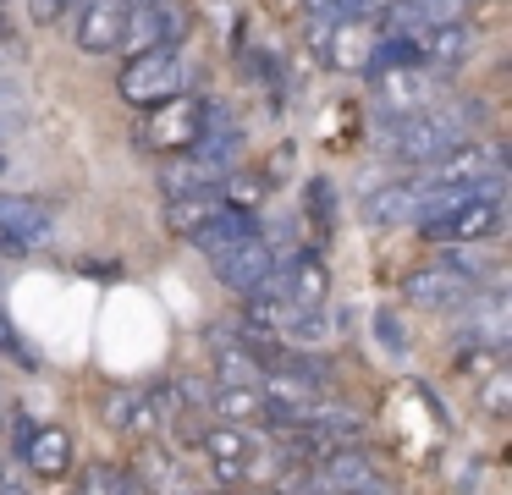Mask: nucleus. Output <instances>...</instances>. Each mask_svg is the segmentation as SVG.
<instances>
[{"label":"nucleus","mask_w":512,"mask_h":495,"mask_svg":"<svg viewBox=\"0 0 512 495\" xmlns=\"http://www.w3.org/2000/svg\"><path fill=\"white\" fill-rule=\"evenodd\" d=\"M408 303L430 308V314H452V308L474 303V286H468L463 275H452L446 264H424V270L408 275Z\"/></svg>","instance_id":"obj_16"},{"label":"nucleus","mask_w":512,"mask_h":495,"mask_svg":"<svg viewBox=\"0 0 512 495\" xmlns=\"http://www.w3.org/2000/svg\"><path fill=\"white\" fill-rule=\"evenodd\" d=\"M512 380H507V369H501V363H496V369H490V380H485V413H507V407H512Z\"/></svg>","instance_id":"obj_27"},{"label":"nucleus","mask_w":512,"mask_h":495,"mask_svg":"<svg viewBox=\"0 0 512 495\" xmlns=\"http://www.w3.org/2000/svg\"><path fill=\"white\" fill-rule=\"evenodd\" d=\"M188 88V66H182L177 50H144V55H127L122 77H116V94L127 99L133 110H155L160 99L182 94Z\"/></svg>","instance_id":"obj_3"},{"label":"nucleus","mask_w":512,"mask_h":495,"mask_svg":"<svg viewBox=\"0 0 512 495\" xmlns=\"http://www.w3.org/2000/svg\"><path fill=\"white\" fill-rule=\"evenodd\" d=\"M507 226V204L501 198H457V204L435 209V215L419 220V231L430 242H446V248H468V242H485Z\"/></svg>","instance_id":"obj_4"},{"label":"nucleus","mask_w":512,"mask_h":495,"mask_svg":"<svg viewBox=\"0 0 512 495\" xmlns=\"http://www.w3.org/2000/svg\"><path fill=\"white\" fill-rule=\"evenodd\" d=\"M435 209V193L424 182H386L364 193V220L369 226H419Z\"/></svg>","instance_id":"obj_9"},{"label":"nucleus","mask_w":512,"mask_h":495,"mask_svg":"<svg viewBox=\"0 0 512 495\" xmlns=\"http://www.w3.org/2000/svg\"><path fill=\"white\" fill-rule=\"evenodd\" d=\"M221 176H226V171H221ZM221 176L204 171V165H193V160H182V165H171V171L160 176V193H166V198H182V193H199V187H215Z\"/></svg>","instance_id":"obj_23"},{"label":"nucleus","mask_w":512,"mask_h":495,"mask_svg":"<svg viewBox=\"0 0 512 495\" xmlns=\"http://www.w3.org/2000/svg\"><path fill=\"white\" fill-rule=\"evenodd\" d=\"M413 50H419V66L452 77L457 66L474 55V33L463 22H435V28H413Z\"/></svg>","instance_id":"obj_15"},{"label":"nucleus","mask_w":512,"mask_h":495,"mask_svg":"<svg viewBox=\"0 0 512 495\" xmlns=\"http://www.w3.org/2000/svg\"><path fill=\"white\" fill-rule=\"evenodd\" d=\"M254 231H259V220H254V215H243V209L221 204V209H215V215L204 220L199 231H193L188 242H193V248H199V253H210V259H215V253L237 248V242H243V237H254Z\"/></svg>","instance_id":"obj_19"},{"label":"nucleus","mask_w":512,"mask_h":495,"mask_svg":"<svg viewBox=\"0 0 512 495\" xmlns=\"http://www.w3.org/2000/svg\"><path fill=\"white\" fill-rule=\"evenodd\" d=\"M0 358H12L17 369H39V358L23 347V336L12 330V319H6V308H0Z\"/></svg>","instance_id":"obj_26"},{"label":"nucleus","mask_w":512,"mask_h":495,"mask_svg":"<svg viewBox=\"0 0 512 495\" xmlns=\"http://www.w3.org/2000/svg\"><path fill=\"white\" fill-rule=\"evenodd\" d=\"M281 275H287L292 308H325V297H331V270H325L320 248H292L287 259H281Z\"/></svg>","instance_id":"obj_17"},{"label":"nucleus","mask_w":512,"mask_h":495,"mask_svg":"<svg viewBox=\"0 0 512 495\" xmlns=\"http://www.w3.org/2000/svg\"><path fill=\"white\" fill-rule=\"evenodd\" d=\"M0 171H6V154H0Z\"/></svg>","instance_id":"obj_34"},{"label":"nucleus","mask_w":512,"mask_h":495,"mask_svg":"<svg viewBox=\"0 0 512 495\" xmlns=\"http://www.w3.org/2000/svg\"><path fill=\"white\" fill-rule=\"evenodd\" d=\"M215 209H221V193H215V187H199V193L166 198V215H160V220H166V231H177V237H193Z\"/></svg>","instance_id":"obj_21"},{"label":"nucleus","mask_w":512,"mask_h":495,"mask_svg":"<svg viewBox=\"0 0 512 495\" xmlns=\"http://www.w3.org/2000/svg\"><path fill=\"white\" fill-rule=\"evenodd\" d=\"M375 17H342L331 22V33H325V66H336V72H369V55H375Z\"/></svg>","instance_id":"obj_14"},{"label":"nucleus","mask_w":512,"mask_h":495,"mask_svg":"<svg viewBox=\"0 0 512 495\" xmlns=\"http://www.w3.org/2000/svg\"><path fill=\"white\" fill-rule=\"evenodd\" d=\"M210 407L221 424H265V396H259V385H215L210 391Z\"/></svg>","instance_id":"obj_20"},{"label":"nucleus","mask_w":512,"mask_h":495,"mask_svg":"<svg viewBox=\"0 0 512 495\" xmlns=\"http://www.w3.org/2000/svg\"><path fill=\"white\" fill-rule=\"evenodd\" d=\"M17 457L28 462V473H39V479H61V473L72 468V435L56 424H39L34 435L23 440V451Z\"/></svg>","instance_id":"obj_18"},{"label":"nucleus","mask_w":512,"mask_h":495,"mask_svg":"<svg viewBox=\"0 0 512 495\" xmlns=\"http://www.w3.org/2000/svg\"><path fill=\"white\" fill-rule=\"evenodd\" d=\"M303 204H309V220L320 231L336 226V193H331V182H325V176H314V182L303 187Z\"/></svg>","instance_id":"obj_25"},{"label":"nucleus","mask_w":512,"mask_h":495,"mask_svg":"<svg viewBox=\"0 0 512 495\" xmlns=\"http://www.w3.org/2000/svg\"><path fill=\"white\" fill-rule=\"evenodd\" d=\"M292 160H298V154H292V143H281V149L270 154V176H265V182H281V171H287Z\"/></svg>","instance_id":"obj_30"},{"label":"nucleus","mask_w":512,"mask_h":495,"mask_svg":"<svg viewBox=\"0 0 512 495\" xmlns=\"http://www.w3.org/2000/svg\"><path fill=\"white\" fill-rule=\"evenodd\" d=\"M215 193H221V204H232V209H243V215H254V209L265 204L270 182H265V176H221V182H215Z\"/></svg>","instance_id":"obj_22"},{"label":"nucleus","mask_w":512,"mask_h":495,"mask_svg":"<svg viewBox=\"0 0 512 495\" xmlns=\"http://www.w3.org/2000/svg\"><path fill=\"white\" fill-rule=\"evenodd\" d=\"M138 479H144L149 495H204V484L188 473V462L177 457L171 446H160V440H144V451H138Z\"/></svg>","instance_id":"obj_13"},{"label":"nucleus","mask_w":512,"mask_h":495,"mask_svg":"<svg viewBox=\"0 0 512 495\" xmlns=\"http://www.w3.org/2000/svg\"><path fill=\"white\" fill-rule=\"evenodd\" d=\"M177 39H182L177 0H171V6H144V0H127V28H122V50L127 55L177 50Z\"/></svg>","instance_id":"obj_10"},{"label":"nucleus","mask_w":512,"mask_h":495,"mask_svg":"<svg viewBox=\"0 0 512 495\" xmlns=\"http://www.w3.org/2000/svg\"><path fill=\"white\" fill-rule=\"evenodd\" d=\"M204 446V462H210V479L215 484H254L259 473L276 462L265 435H254L248 424H215L199 435Z\"/></svg>","instance_id":"obj_2"},{"label":"nucleus","mask_w":512,"mask_h":495,"mask_svg":"<svg viewBox=\"0 0 512 495\" xmlns=\"http://www.w3.org/2000/svg\"><path fill=\"white\" fill-rule=\"evenodd\" d=\"M468 143V110H419V116H397L386 121V138L380 149L397 165H435L446 149Z\"/></svg>","instance_id":"obj_1"},{"label":"nucleus","mask_w":512,"mask_h":495,"mask_svg":"<svg viewBox=\"0 0 512 495\" xmlns=\"http://www.w3.org/2000/svg\"><path fill=\"white\" fill-rule=\"evenodd\" d=\"M314 484H320V495H380L386 473L375 468L364 446H331L314 468Z\"/></svg>","instance_id":"obj_7"},{"label":"nucleus","mask_w":512,"mask_h":495,"mask_svg":"<svg viewBox=\"0 0 512 495\" xmlns=\"http://www.w3.org/2000/svg\"><path fill=\"white\" fill-rule=\"evenodd\" d=\"M248 495H281V490H248Z\"/></svg>","instance_id":"obj_33"},{"label":"nucleus","mask_w":512,"mask_h":495,"mask_svg":"<svg viewBox=\"0 0 512 495\" xmlns=\"http://www.w3.org/2000/svg\"><path fill=\"white\" fill-rule=\"evenodd\" d=\"M210 264H215V281H221L226 292H237V297H243V292H254V286L265 281V275L276 270L281 259H276V253L265 248V237H259V231H254V237H243V242H237V248L215 253Z\"/></svg>","instance_id":"obj_11"},{"label":"nucleus","mask_w":512,"mask_h":495,"mask_svg":"<svg viewBox=\"0 0 512 495\" xmlns=\"http://www.w3.org/2000/svg\"><path fill=\"white\" fill-rule=\"evenodd\" d=\"M375 336L386 341V352H391V358H402V352H408V341H402V325H397L391 314H375Z\"/></svg>","instance_id":"obj_28"},{"label":"nucleus","mask_w":512,"mask_h":495,"mask_svg":"<svg viewBox=\"0 0 512 495\" xmlns=\"http://www.w3.org/2000/svg\"><path fill=\"white\" fill-rule=\"evenodd\" d=\"M408 6L419 28H435V22H463L474 11V0H408Z\"/></svg>","instance_id":"obj_24"},{"label":"nucleus","mask_w":512,"mask_h":495,"mask_svg":"<svg viewBox=\"0 0 512 495\" xmlns=\"http://www.w3.org/2000/svg\"><path fill=\"white\" fill-rule=\"evenodd\" d=\"M72 495H105V468H94L83 484H72Z\"/></svg>","instance_id":"obj_31"},{"label":"nucleus","mask_w":512,"mask_h":495,"mask_svg":"<svg viewBox=\"0 0 512 495\" xmlns=\"http://www.w3.org/2000/svg\"><path fill=\"white\" fill-rule=\"evenodd\" d=\"M446 77L430 72V66H391V72H375V105L386 121L397 116H419V110H435Z\"/></svg>","instance_id":"obj_5"},{"label":"nucleus","mask_w":512,"mask_h":495,"mask_svg":"<svg viewBox=\"0 0 512 495\" xmlns=\"http://www.w3.org/2000/svg\"><path fill=\"white\" fill-rule=\"evenodd\" d=\"M105 495H149V490H144L138 473H111L105 468Z\"/></svg>","instance_id":"obj_29"},{"label":"nucleus","mask_w":512,"mask_h":495,"mask_svg":"<svg viewBox=\"0 0 512 495\" xmlns=\"http://www.w3.org/2000/svg\"><path fill=\"white\" fill-rule=\"evenodd\" d=\"M0 275H6V270H0Z\"/></svg>","instance_id":"obj_35"},{"label":"nucleus","mask_w":512,"mask_h":495,"mask_svg":"<svg viewBox=\"0 0 512 495\" xmlns=\"http://www.w3.org/2000/svg\"><path fill=\"white\" fill-rule=\"evenodd\" d=\"M204 105H210V99L188 94V88L171 94V99H160V105L149 110V121H144V143L149 149H166V154H182L204 132Z\"/></svg>","instance_id":"obj_6"},{"label":"nucleus","mask_w":512,"mask_h":495,"mask_svg":"<svg viewBox=\"0 0 512 495\" xmlns=\"http://www.w3.org/2000/svg\"><path fill=\"white\" fill-rule=\"evenodd\" d=\"M61 6H72V0H34V17H39V22H50Z\"/></svg>","instance_id":"obj_32"},{"label":"nucleus","mask_w":512,"mask_h":495,"mask_svg":"<svg viewBox=\"0 0 512 495\" xmlns=\"http://www.w3.org/2000/svg\"><path fill=\"white\" fill-rule=\"evenodd\" d=\"M50 242V209L39 198L23 193H0V259H17L28 248Z\"/></svg>","instance_id":"obj_8"},{"label":"nucleus","mask_w":512,"mask_h":495,"mask_svg":"<svg viewBox=\"0 0 512 495\" xmlns=\"http://www.w3.org/2000/svg\"><path fill=\"white\" fill-rule=\"evenodd\" d=\"M122 28H127V0H83L72 39H78L83 55H111L122 50Z\"/></svg>","instance_id":"obj_12"}]
</instances>
